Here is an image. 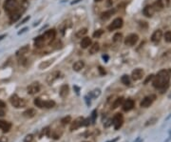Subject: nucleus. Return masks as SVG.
<instances>
[{"instance_id":"obj_4","label":"nucleus","mask_w":171,"mask_h":142,"mask_svg":"<svg viewBox=\"0 0 171 142\" xmlns=\"http://www.w3.org/2000/svg\"><path fill=\"white\" fill-rule=\"evenodd\" d=\"M124 123V117L122 114H116L112 118V124L114 126L115 130H119Z\"/></svg>"},{"instance_id":"obj_39","label":"nucleus","mask_w":171,"mask_h":142,"mask_svg":"<svg viewBox=\"0 0 171 142\" xmlns=\"http://www.w3.org/2000/svg\"><path fill=\"white\" fill-rule=\"evenodd\" d=\"M165 40L167 43L171 42V32H166L165 34Z\"/></svg>"},{"instance_id":"obj_50","label":"nucleus","mask_w":171,"mask_h":142,"mask_svg":"<svg viewBox=\"0 0 171 142\" xmlns=\"http://www.w3.org/2000/svg\"><path fill=\"white\" fill-rule=\"evenodd\" d=\"M28 30V29L27 28H25V29H23V30L22 31H21V32H18V34H23V32H26Z\"/></svg>"},{"instance_id":"obj_17","label":"nucleus","mask_w":171,"mask_h":142,"mask_svg":"<svg viewBox=\"0 0 171 142\" xmlns=\"http://www.w3.org/2000/svg\"><path fill=\"white\" fill-rule=\"evenodd\" d=\"M155 12H156V11L154 10L153 6H152V5L145 6V7H144V11H143L144 14V15L147 16V17H151V16L154 14Z\"/></svg>"},{"instance_id":"obj_43","label":"nucleus","mask_w":171,"mask_h":142,"mask_svg":"<svg viewBox=\"0 0 171 142\" xmlns=\"http://www.w3.org/2000/svg\"><path fill=\"white\" fill-rule=\"evenodd\" d=\"M111 124H112V119H108L107 121V123H105L104 124V127L105 128H107V127H110Z\"/></svg>"},{"instance_id":"obj_27","label":"nucleus","mask_w":171,"mask_h":142,"mask_svg":"<svg viewBox=\"0 0 171 142\" xmlns=\"http://www.w3.org/2000/svg\"><path fill=\"white\" fill-rule=\"evenodd\" d=\"M55 106V102L53 100H47V101H43V108L46 109H50L53 108Z\"/></svg>"},{"instance_id":"obj_40","label":"nucleus","mask_w":171,"mask_h":142,"mask_svg":"<svg viewBox=\"0 0 171 142\" xmlns=\"http://www.w3.org/2000/svg\"><path fill=\"white\" fill-rule=\"evenodd\" d=\"M24 142H34V136L32 134H28L24 138Z\"/></svg>"},{"instance_id":"obj_52","label":"nucleus","mask_w":171,"mask_h":142,"mask_svg":"<svg viewBox=\"0 0 171 142\" xmlns=\"http://www.w3.org/2000/svg\"><path fill=\"white\" fill-rule=\"evenodd\" d=\"M79 1H81V0H75V1L71 2V4H75V3H77V2H79Z\"/></svg>"},{"instance_id":"obj_16","label":"nucleus","mask_w":171,"mask_h":142,"mask_svg":"<svg viewBox=\"0 0 171 142\" xmlns=\"http://www.w3.org/2000/svg\"><path fill=\"white\" fill-rule=\"evenodd\" d=\"M29 51H30V46L29 45H25V46H22L21 48L17 51V52L15 53V56L17 57H23L25 54H26Z\"/></svg>"},{"instance_id":"obj_26","label":"nucleus","mask_w":171,"mask_h":142,"mask_svg":"<svg viewBox=\"0 0 171 142\" xmlns=\"http://www.w3.org/2000/svg\"><path fill=\"white\" fill-rule=\"evenodd\" d=\"M153 6V8L155 11H161L163 9V0H156L154 2V4L152 5Z\"/></svg>"},{"instance_id":"obj_1","label":"nucleus","mask_w":171,"mask_h":142,"mask_svg":"<svg viewBox=\"0 0 171 142\" xmlns=\"http://www.w3.org/2000/svg\"><path fill=\"white\" fill-rule=\"evenodd\" d=\"M170 75H171V71H167V70L160 71L153 79V82H152L153 87L160 90L161 93H165V91L167 90V88L169 87Z\"/></svg>"},{"instance_id":"obj_30","label":"nucleus","mask_w":171,"mask_h":142,"mask_svg":"<svg viewBox=\"0 0 171 142\" xmlns=\"http://www.w3.org/2000/svg\"><path fill=\"white\" fill-rule=\"evenodd\" d=\"M44 41H45V39H44V37H43V35L39 36V37H36L34 39L35 47H41L43 45V43H44Z\"/></svg>"},{"instance_id":"obj_22","label":"nucleus","mask_w":171,"mask_h":142,"mask_svg":"<svg viewBox=\"0 0 171 142\" xmlns=\"http://www.w3.org/2000/svg\"><path fill=\"white\" fill-rule=\"evenodd\" d=\"M35 115H36V111L32 108L28 109V110H26L23 112V116L26 118H32V117H34Z\"/></svg>"},{"instance_id":"obj_36","label":"nucleus","mask_w":171,"mask_h":142,"mask_svg":"<svg viewBox=\"0 0 171 142\" xmlns=\"http://www.w3.org/2000/svg\"><path fill=\"white\" fill-rule=\"evenodd\" d=\"M104 34V31L103 30H97L93 32V37L94 38H99L100 36H102V34Z\"/></svg>"},{"instance_id":"obj_45","label":"nucleus","mask_w":171,"mask_h":142,"mask_svg":"<svg viewBox=\"0 0 171 142\" xmlns=\"http://www.w3.org/2000/svg\"><path fill=\"white\" fill-rule=\"evenodd\" d=\"M0 142H8V137L7 136H1L0 137Z\"/></svg>"},{"instance_id":"obj_32","label":"nucleus","mask_w":171,"mask_h":142,"mask_svg":"<svg viewBox=\"0 0 171 142\" xmlns=\"http://www.w3.org/2000/svg\"><path fill=\"white\" fill-rule=\"evenodd\" d=\"M34 102V105L36 107H38L40 109H43V100L41 99V98H39V97L35 98Z\"/></svg>"},{"instance_id":"obj_29","label":"nucleus","mask_w":171,"mask_h":142,"mask_svg":"<svg viewBox=\"0 0 171 142\" xmlns=\"http://www.w3.org/2000/svg\"><path fill=\"white\" fill-rule=\"evenodd\" d=\"M87 34H88V29H87V28H83V29H81V30H79L77 32H76V37L82 38L83 36H85Z\"/></svg>"},{"instance_id":"obj_46","label":"nucleus","mask_w":171,"mask_h":142,"mask_svg":"<svg viewBox=\"0 0 171 142\" xmlns=\"http://www.w3.org/2000/svg\"><path fill=\"white\" fill-rule=\"evenodd\" d=\"M153 76H154L153 75H148L147 79V80H145V81H144V84H147V82L149 81V80H151L152 78H153Z\"/></svg>"},{"instance_id":"obj_21","label":"nucleus","mask_w":171,"mask_h":142,"mask_svg":"<svg viewBox=\"0 0 171 142\" xmlns=\"http://www.w3.org/2000/svg\"><path fill=\"white\" fill-rule=\"evenodd\" d=\"M84 67H85V62H84L83 60L76 61V62L73 65H72V69H73V71H75V72L81 71Z\"/></svg>"},{"instance_id":"obj_51","label":"nucleus","mask_w":171,"mask_h":142,"mask_svg":"<svg viewBox=\"0 0 171 142\" xmlns=\"http://www.w3.org/2000/svg\"><path fill=\"white\" fill-rule=\"evenodd\" d=\"M5 115V112L3 110H0V116H4Z\"/></svg>"},{"instance_id":"obj_9","label":"nucleus","mask_w":171,"mask_h":142,"mask_svg":"<svg viewBox=\"0 0 171 142\" xmlns=\"http://www.w3.org/2000/svg\"><path fill=\"white\" fill-rule=\"evenodd\" d=\"M144 72L143 69H140V68L135 69V70H133L131 72V77L133 80H135V81L141 80L144 77Z\"/></svg>"},{"instance_id":"obj_44","label":"nucleus","mask_w":171,"mask_h":142,"mask_svg":"<svg viewBox=\"0 0 171 142\" xmlns=\"http://www.w3.org/2000/svg\"><path fill=\"white\" fill-rule=\"evenodd\" d=\"M89 124H90V119L89 118L84 119V124H83V126H89Z\"/></svg>"},{"instance_id":"obj_8","label":"nucleus","mask_w":171,"mask_h":142,"mask_svg":"<svg viewBox=\"0 0 171 142\" xmlns=\"http://www.w3.org/2000/svg\"><path fill=\"white\" fill-rule=\"evenodd\" d=\"M84 117H82V116H80V117H77L74 121L70 122V132H73V131H76L77 129H79L80 127H82L83 124H84Z\"/></svg>"},{"instance_id":"obj_28","label":"nucleus","mask_w":171,"mask_h":142,"mask_svg":"<svg viewBox=\"0 0 171 142\" xmlns=\"http://www.w3.org/2000/svg\"><path fill=\"white\" fill-rule=\"evenodd\" d=\"M123 102H124V98L123 97H119V98H117V99H116L114 102H113V104H112V109H117L118 107H120L121 106V105L123 104Z\"/></svg>"},{"instance_id":"obj_10","label":"nucleus","mask_w":171,"mask_h":142,"mask_svg":"<svg viewBox=\"0 0 171 142\" xmlns=\"http://www.w3.org/2000/svg\"><path fill=\"white\" fill-rule=\"evenodd\" d=\"M156 96H154V94H152V96H145L143 100H142L141 102V107L142 108H147L149 107L150 105L153 103V101L155 100Z\"/></svg>"},{"instance_id":"obj_15","label":"nucleus","mask_w":171,"mask_h":142,"mask_svg":"<svg viewBox=\"0 0 171 142\" xmlns=\"http://www.w3.org/2000/svg\"><path fill=\"white\" fill-rule=\"evenodd\" d=\"M162 36H163V32L161 30H156L153 32V34L151 35V41L154 43H158L161 40Z\"/></svg>"},{"instance_id":"obj_34","label":"nucleus","mask_w":171,"mask_h":142,"mask_svg":"<svg viewBox=\"0 0 171 142\" xmlns=\"http://www.w3.org/2000/svg\"><path fill=\"white\" fill-rule=\"evenodd\" d=\"M97 117V110H93L91 112V116H90V121L92 124H95V120Z\"/></svg>"},{"instance_id":"obj_54","label":"nucleus","mask_w":171,"mask_h":142,"mask_svg":"<svg viewBox=\"0 0 171 142\" xmlns=\"http://www.w3.org/2000/svg\"><path fill=\"white\" fill-rule=\"evenodd\" d=\"M95 2H100V1H102V0H94Z\"/></svg>"},{"instance_id":"obj_53","label":"nucleus","mask_w":171,"mask_h":142,"mask_svg":"<svg viewBox=\"0 0 171 142\" xmlns=\"http://www.w3.org/2000/svg\"><path fill=\"white\" fill-rule=\"evenodd\" d=\"M6 36V34H2V35H0V40H2L3 39V37H5Z\"/></svg>"},{"instance_id":"obj_14","label":"nucleus","mask_w":171,"mask_h":142,"mask_svg":"<svg viewBox=\"0 0 171 142\" xmlns=\"http://www.w3.org/2000/svg\"><path fill=\"white\" fill-rule=\"evenodd\" d=\"M68 93H70V87L68 84H64L61 86L60 91H59V94L62 98H65L68 96Z\"/></svg>"},{"instance_id":"obj_49","label":"nucleus","mask_w":171,"mask_h":142,"mask_svg":"<svg viewBox=\"0 0 171 142\" xmlns=\"http://www.w3.org/2000/svg\"><path fill=\"white\" fill-rule=\"evenodd\" d=\"M118 140H119V137H116V138H114V139L108 140V141H107V142H116V141H118Z\"/></svg>"},{"instance_id":"obj_47","label":"nucleus","mask_w":171,"mask_h":142,"mask_svg":"<svg viewBox=\"0 0 171 142\" xmlns=\"http://www.w3.org/2000/svg\"><path fill=\"white\" fill-rule=\"evenodd\" d=\"M4 107H6V103L3 102L2 100H0V109H3Z\"/></svg>"},{"instance_id":"obj_2","label":"nucleus","mask_w":171,"mask_h":142,"mask_svg":"<svg viewBox=\"0 0 171 142\" xmlns=\"http://www.w3.org/2000/svg\"><path fill=\"white\" fill-rule=\"evenodd\" d=\"M3 8H4V10L10 15V14L14 13L18 9L17 1L16 0H5Z\"/></svg>"},{"instance_id":"obj_13","label":"nucleus","mask_w":171,"mask_h":142,"mask_svg":"<svg viewBox=\"0 0 171 142\" xmlns=\"http://www.w3.org/2000/svg\"><path fill=\"white\" fill-rule=\"evenodd\" d=\"M12 128V124L6 120H0V129L2 130L3 133H8Z\"/></svg>"},{"instance_id":"obj_3","label":"nucleus","mask_w":171,"mask_h":142,"mask_svg":"<svg viewBox=\"0 0 171 142\" xmlns=\"http://www.w3.org/2000/svg\"><path fill=\"white\" fill-rule=\"evenodd\" d=\"M10 101L12 105L16 109H20V108H24L26 106V100L24 98H20L17 94H13V96H10Z\"/></svg>"},{"instance_id":"obj_48","label":"nucleus","mask_w":171,"mask_h":142,"mask_svg":"<svg viewBox=\"0 0 171 142\" xmlns=\"http://www.w3.org/2000/svg\"><path fill=\"white\" fill-rule=\"evenodd\" d=\"M102 57H103V59L105 61V62H107V61L108 60V56H107V54H104V56H102Z\"/></svg>"},{"instance_id":"obj_5","label":"nucleus","mask_w":171,"mask_h":142,"mask_svg":"<svg viewBox=\"0 0 171 142\" xmlns=\"http://www.w3.org/2000/svg\"><path fill=\"white\" fill-rule=\"evenodd\" d=\"M40 92V84L39 82H34L27 87V93L31 96H34Z\"/></svg>"},{"instance_id":"obj_38","label":"nucleus","mask_w":171,"mask_h":142,"mask_svg":"<svg viewBox=\"0 0 171 142\" xmlns=\"http://www.w3.org/2000/svg\"><path fill=\"white\" fill-rule=\"evenodd\" d=\"M50 132H52V130H50L49 127H46L45 129H43L42 134H44V136H50Z\"/></svg>"},{"instance_id":"obj_12","label":"nucleus","mask_w":171,"mask_h":142,"mask_svg":"<svg viewBox=\"0 0 171 142\" xmlns=\"http://www.w3.org/2000/svg\"><path fill=\"white\" fill-rule=\"evenodd\" d=\"M134 105H135V103H134V101L132 99H126L123 102L122 104V108H123V110L125 111V112H129V111H131L132 109L134 108Z\"/></svg>"},{"instance_id":"obj_20","label":"nucleus","mask_w":171,"mask_h":142,"mask_svg":"<svg viewBox=\"0 0 171 142\" xmlns=\"http://www.w3.org/2000/svg\"><path fill=\"white\" fill-rule=\"evenodd\" d=\"M55 35H56L55 30H49L45 32L44 35H43V37H44L45 40H52L54 37H55Z\"/></svg>"},{"instance_id":"obj_55","label":"nucleus","mask_w":171,"mask_h":142,"mask_svg":"<svg viewBox=\"0 0 171 142\" xmlns=\"http://www.w3.org/2000/svg\"><path fill=\"white\" fill-rule=\"evenodd\" d=\"M168 97H169V98H171V93H170V94H169V96H168Z\"/></svg>"},{"instance_id":"obj_42","label":"nucleus","mask_w":171,"mask_h":142,"mask_svg":"<svg viewBox=\"0 0 171 142\" xmlns=\"http://www.w3.org/2000/svg\"><path fill=\"white\" fill-rule=\"evenodd\" d=\"M30 18H31L30 16H27V17H25L24 19H23V20H22V21H21V22H20V24H19V25H17V27H18V26H20V25H23V24H25V23L27 22L28 20H30Z\"/></svg>"},{"instance_id":"obj_33","label":"nucleus","mask_w":171,"mask_h":142,"mask_svg":"<svg viewBox=\"0 0 171 142\" xmlns=\"http://www.w3.org/2000/svg\"><path fill=\"white\" fill-rule=\"evenodd\" d=\"M71 122V117L70 115L68 116H65V117H63L61 119V123L63 125H67V124H70V123Z\"/></svg>"},{"instance_id":"obj_41","label":"nucleus","mask_w":171,"mask_h":142,"mask_svg":"<svg viewBox=\"0 0 171 142\" xmlns=\"http://www.w3.org/2000/svg\"><path fill=\"white\" fill-rule=\"evenodd\" d=\"M98 71H99V74L101 75H105V74H107V72H105V70L103 68V67H98Z\"/></svg>"},{"instance_id":"obj_31","label":"nucleus","mask_w":171,"mask_h":142,"mask_svg":"<svg viewBox=\"0 0 171 142\" xmlns=\"http://www.w3.org/2000/svg\"><path fill=\"white\" fill-rule=\"evenodd\" d=\"M121 81H122L123 84L126 85V86H129L130 85V78H129V76L126 75H124L122 76Z\"/></svg>"},{"instance_id":"obj_11","label":"nucleus","mask_w":171,"mask_h":142,"mask_svg":"<svg viewBox=\"0 0 171 142\" xmlns=\"http://www.w3.org/2000/svg\"><path fill=\"white\" fill-rule=\"evenodd\" d=\"M60 75H61V72L59 71L52 72V74H50L48 77H47V83H48L49 85H52L55 80H57L60 77Z\"/></svg>"},{"instance_id":"obj_7","label":"nucleus","mask_w":171,"mask_h":142,"mask_svg":"<svg viewBox=\"0 0 171 142\" xmlns=\"http://www.w3.org/2000/svg\"><path fill=\"white\" fill-rule=\"evenodd\" d=\"M139 40V36H138L136 34H131L129 35L126 36V38L125 39V44L126 46H134L138 42Z\"/></svg>"},{"instance_id":"obj_25","label":"nucleus","mask_w":171,"mask_h":142,"mask_svg":"<svg viewBox=\"0 0 171 142\" xmlns=\"http://www.w3.org/2000/svg\"><path fill=\"white\" fill-rule=\"evenodd\" d=\"M114 13H115V10L110 9V10L107 11V12H105V13H102V14H101V18H102L103 20H107V19H108V18H110Z\"/></svg>"},{"instance_id":"obj_24","label":"nucleus","mask_w":171,"mask_h":142,"mask_svg":"<svg viewBox=\"0 0 171 142\" xmlns=\"http://www.w3.org/2000/svg\"><path fill=\"white\" fill-rule=\"evenodd\" d=\"M63 134V131L60 129H55L53 130L52 132H50V136H52L53 139H59Z\"/></svg>"},{"instance_id":"obj_37","label":"nucleus","mask_w":171,"mask_h":142,"mask_svg":"<svg viewBox=\"0 0 171 142\" xmlns=\"http://www.w3.org/2000/svg\"><path fill=\"white\" fill-rule=\"evenodd\" d=\"M100 94H101V91H100L99 89H97V90L92 91V92L90 93V96H92L93 98H95V97H97V96H99Z\"/></svg>"},{"instance_id":"obj_6","label":"nucleus","mask_w":171,"mask_h":142,"mask_svg":"<svg viewBox=\"0 0 171 142\" xmlns=\"http://www.w3.org/2000/svg\"><path fill=\"white\" fill-rule=\"evenodd\" d=\"M123 24H124V21H123L122 18H120V17L115 18V19L112 21V23L107 27V29H108V31L118 30V29L123 27Z\"/></svg>"},{"instance_id":"obj_19","label":"nucleus","mask_w":171,"mask_h":142,"mask_svg":"<svg viewBox=\"0 0 171 142\" xmlns=\"http://www.w3.org/2000/svg\"><path fill=\"white\" fill-rule=\"evenodd\" d=\"M92 44V41H91V38H89L88 37V36H85L83 39H82V41H81V48L83 49H87V48H89V47Z\"/></svg>"},{"instance_id":"obj_35","label":"nucleus","mask_w":171,"mask_h":142,"mask_svg":"<svg viewBox=\"0 0 171 142\" xmlns=\"http://www.w3.org/2000/svg\"><path fill=\"white\" fill-rule=\"evenodd\" d=\"M122 37H123L122 34H120V32H117V34H115L114 36H113V41L114 42H120V41H121Z\"/></svg>"},{"instance_id":"obj_23","label":"nucleus","mask_w":171,"mask_h":142,"mask_svg":"<svg viewBox=\"0 0 171 142\" xmlns=\"http://www.w3.org/2000/svg\"><path fill=\"white\" fill-rule=\"evenodd\" d=\"M100 50V44L98 42H95L93 43L89 46V53L90 54H94V53H97L98 51Z\"/></svg>"},{"instance_id":"obj_18","label":"nucleus","mask_w":171,"mask_h":142,"mask_svg":"<svg viewBox=\"0 0 171 142\" xmlns=\"http://www.w3.org/2000/svg\"><path fill=\"white\" fill-rule=\"evenodd\" d=\"M54 62V58H52V59H48V60H45L43 61L39 64V70H46L47 68H49L50 65Z\"/></svg>"}]
</instances>
